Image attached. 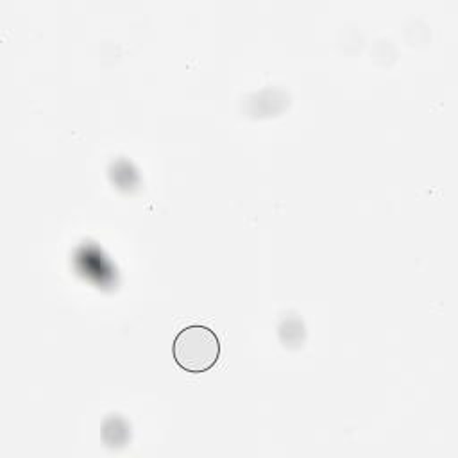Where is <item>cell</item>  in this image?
Returning <instances> with one entry per match:
<instances>
[{
	"label": "cell",
	"instance_id": "obj_1",
	"mask_svg": "<svg viewBox=\"0 0 458 458\" xmlns=\"http://www.w3.org/2000/svg\"><path fill=\"white\" fill-rule=\"evenodd\" d=\"M220 356V342L213 329L195 324L181 329L174 340V358L188 372L211 369Z\"/></svg>",
	"mask_w": 458,
	"mask_h": 458
}]
</instances>
